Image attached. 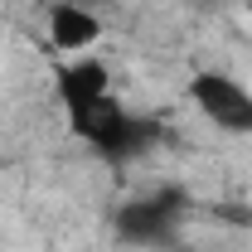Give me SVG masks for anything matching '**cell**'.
<instances>
[{
	"instance_id": "obj_2",
	"label": "cell",
	"mask_w": 252,
	"mask_h": 252,
	"mask_svg": "<svg viewBox=\"0 0 252 252\" xmlns=\"http://www.w3.org/2000/svg\"><path fill=\"white\" fill-rule=\"evenodd\" d=\"M107 39V20L97 5H78V0H54L44 5V44L59 59H83Z\"/></svg>"
},
{
	"instance_id": "obj_1",
	"label": "cell",
	"mask_w": 252,
	"mask_h": 252,
	"mask_svg": "<svg viewBox=\"0 0 252 252\" xmlns=\"http://www.w3.org/2000/svg\"><path fill=\"white\" fill-rule=\"evenodd\" d=\"M185 102L214 126L219 136H248L252 141V88L228 68H199L185 88Z\"/></svg>"
}]
</instances>
